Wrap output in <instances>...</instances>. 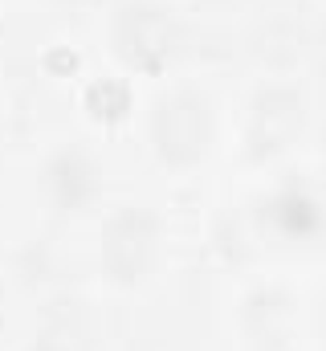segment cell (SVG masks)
<instances>
[{
  "mask_svg": "<svg viewBox=\"0 0 326 351\" xmlns=\"http://www.w3.org/2000/svg\"><path fill=\"white\" fill-rule=\"evenodd\" d=\"M155 139L167 160H196L208 139V110L192 94H175L155 110Z\"/></svg>",
  "mask_w": 326,
  "mask_h": 351,
  "instance_id": "cell-1",
  "label": "cell"
},
{
  "mask_svg": "<svg viewBox=\"0 0 326 351\" xmlns=\"http://www.w3.org/2000/svg\"><path fill=\"white\" fill-rule=\"evenodd\" d=\"M171 41H175V29L160 8L139 4V8H127L118 16V53L131 66H143V70L163 66L171 53Z\"/></svg>",
  "mask_w": 326,
  "mask_h": 351,
  "instance_id": "cell-2",
  "label": "cell"
},
{
  "mask_svg": "<svg viewBox=\"0 0 326 351\" xmlns=\"http://www.w3.org/2000/svg\"><path fill=\"white\" fill-rule=\"evenodd\" d=\"M151 241H155V225L147 213H123L110 221L106 229V241H102V254L106 265L118 274V278H139L147 262H151Z\"/></svg>",
  "mask_w": 326,
  "mask_h": 351,
  "instance_id": "cell-3",
  "label": "cell"
},
{
  "mask_svg": "<svg viewBox=\"0 0 326 351\" xmlns=\"http://www.w3.org/2000/svg\"><path fill=\"white\" fill-rule=\"evenodd\" d=\"M273 217L281 221V229L290 233V237H310L314 229H318V204L310 200V196H281L277 204H273Z\"/></svg>",
  "mask_w": 326,
  "mask_h": 351,
  "instance_id": "cell-4",
  "label": "cell"
},
{
  "mask_svg": "<svg viewBox=\"0 0 326 351\" xmlns=\"http://www.w3.org/2000/svg\"><path fill=\"white\" fill-rule=\"evenodd\" d=\"M86 102H90V110L98 114V119H118L123 110H127V86L123 82H110V78H102V82H94L90 94H86Z\"/></svg>",
  "mask_w": 326,
  "mask_h": 351,
  "instance_id": "cell-5",
  "label": "cell"
},
{
  "mask_svg": "<svg viewBox=\"0 0 326 351\" xmlns=\"http://www.w3.org/2000/svg\"><path fill=\"white\" fill-rule=\"evenodd\" d=\"M49 66H62V70H74V66H78V58H74V53H53V58H49Z\"/></svg>",
  "mask_w": 326,
  "mask_h": 351,
  "instance_id": "cell-6",
  "label": "cell"
}]
</instances>
